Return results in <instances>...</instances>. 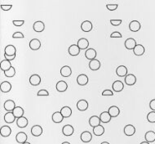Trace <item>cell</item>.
<instances>
[{"label":"cell","instance_id":"cell-1","mask_svg":"<svg viewBox=\"0 0 155 144\" xmlns=\"http://www.w3.org/2000/svg\"><path fill=\"white\" fill-rule=\"evenodd\" d=\"M79 47L78 46V44H72L71 46H69V49H68V52L70 56L72 57H75L78 56L80 53Z\"/></svg>","mask_w":155,"mask_h":144},{"label":"cell","instance_id":"cell-2","mask_svg":"<svg viewBox=\"0 0 155 144\" xmlns=\"http://www.w3.org/2000/svg\"><path fill=\"white\" fill-rule=\"evenodd\" d=\"M33 29L37 33L43 32L44 29H45V25H44V23L43 21H35V22L33 23Z\"/></svg>","mask_w":155,"mask_h":144},{"label":"cell","instance_id":"cell-3","mask_svg":"<svg viewBox=\"0 0 155 144\" xmlns=\"http://www.w3.org/2000/svg\"><path fill=\"white\" fill-rule=\"evenodd\" d=\"M124 45H125V48L127 49H128V50H133L137 44H136L135 39H134L133 38H128V39H126Z\"/></svg>","mask_w":155,"mask_h":144},{"label":"cell","instance_id":"cell-4","mask_svg":"<svg viewBox=\"0 0 155 144\" xmlns=\"http://www.w3.org/2000/svg\"><path fill=\"white\" fill-rule=\"evenodd\" d=\"M30 132H31L32 135L34 136V137H39L43 134V128L41 127L40 125L36 124V125H33V127L31 128V131Z\"/></svg>","mask_w":155,"mask_h":144},{"label":"cell","instance_id":"cell-5","mask_svg":"<svg viewBox=\"0 0 155 144\" xmlns=\"http://www.w3.org/2000/svg\"><path fill=\"white\" fill-rule=\"evenodd\" d=\"M77 108L80 111H87V108H88V102L84 99H81L77 102Z\"/></svg>","mask_w":155,"mask_h":144},{"label":"cell","instance_id":"cell-6","mask_svg":"<svg viewBox=\"0 0 155 144\" xmlns=\"http://www.w3.org/2000/svg\"><path fill=\"white\" fill-rule=\"evenodd\" d=\"M73 132H74V129H73V127L70 124H66L64 127L62 128V133L65 136H71L73 134Z\"/></svg>","mask_w":155,"mask_h":144},{"label":"cell","instance_id":"cell-7","mask_svg":"<svg viewBox=\"0 0 155 144\" xmlns=\"http://www.w3.org/2000/svg\"><path fill=\"white\" fill-rule=\"evenodd\" d=\"M140 27H141L140 23L138 21H135V20L131 21L130 24H129V29L132 32H137V31H139L140 29Z\"/></svg>","mask_w":155,"mask_h":144},{"label":"cell","instance_id":"cell-8","mask_svg":"<svg viewBox=\"0 0 155 144\" xmlns=\"http://www.w3.org/2000/svg\"><path fill=\"white\" fill-rule=\"evenodd\" d=\"M88 80H89L88 77L84 74L79 75L77 77V83H78V84L81 85V86H85L87 84Z\"/></svg>","mask_w":155,"mask_h":144},{"label":"cell","instance_id":"cell-9","mask_svg":"<svg viewBox=\"0 0 155 144\" xmlns=\"http://www.w3.org/2000/svg\"><path fill=\"white\" fill-rule=\"evenodd\" d=\"M124 79H125L126 84L128 85V86L134 85L135 84V82H136V77L132 74H128V75H126Z\"/></svg>","mask_w":155,"mask_h":144},{"label":"cell","instance_id":"cell-10","mask_svg":"<svg viewBox=\"0 0 155 144\" xmlns=\"http://www.w3.org/2000/svg\"><path fill=\"white\" fill-rule=\"evenodd\" d=\"M56 90L60 93H63V92H65L68 88V84L65 81H63V80H60V81L57 82V84L56 85Z\"/></svg>","mask_w":155,"mask_h":144},{"label":"cell","instance_id":"cell-11","mask_svg":"<svg viewBox=\"0 0 155 144\" xmlns=\"http://www.w3.org/2000/svg\"><path fill=\"white\" fill-rule=\"evenodd\" d=\"M16 120V116L14 115L12 111H7L6 114L4 115V121L7 124H12Z\"/></svg>","mask_w":155,"mask_h":144},{"label":"cell","instance_id":"cell-12","mask_svg":"<svg viewBox=\"0 0 155 144\" xmlns=\"http://www.w3.org/2000/svg\"><path fill=\"white\" fill-rule=\"evenodd\" d=\"M81 140L83 141V143H89L92 139V135L90 133L89 131H84L82 133L81 136H80Z\"/></svg>","mask_w":155,"mask_h":144},{"label":"cell","instance_id":"cell-13","mask_svg":"<svg viewBox=\"0 0 155 144\" xmlns=\"http://www.w3.org/2000/svg\"><path fill=\"white\" fill-rule=\"evenodd\" d=\"M30 48L33 51H36L41 48V42L39 41V39H33L30 40Z\"/></svg>","mask_w":155,"mask_h":144},{"label":"cell","instance_id":"cell-14","mask_svg":"<svg viewBox=\"0 0 155 144\" xmlns=\"http://www.w3.org/2000/svg\"><path fill=\"white\" fill-rule=\"evenodd\" d=\"M116 74L119 77H125L127 75V68L125 65H119L118 68L116 69Z\"/></svg>","mask_w":155,"mask_h":144},{"label":"cell","instance_id":"cell-15","mask_svg":"<svg viewBox=\"0 0 155 144\" xmlns=\"http://www.w3.org/2000/svg\"><path fill=\"white\" fill-rule=\"evenodd\" d=\"M135 133V128L132 125V124H127L124 127V134L128 136V137H131L132 135H134Z\"/></svg>","mask_w":155,"mask_h":144},{"label":"cell","instance_id":"cell-16","mask_svg":"<svg viewBox=\"0 0 155 144\" xmlns=\"http://www.w3.org/2000/svg\"><path fill=\"white\" fill-rule=\"evenodd\" d=\"M81 29L84 32H90L92 29V24L90 21H84L81 24Z\"/></svg>","mask_w":155,"mask_h":144},{"label":"cell","instance_id":"cell-17","mask_svg":"<svg viewBox=\"0 0 155 144\" xmlns=\"http://www.w3.org/2000/svg\"><path fill=\"white\" fill-rule=\"evenodd\" d=\"M89 68L92 71H98L100 68V62L99 60H97V59L91 60V62H89Z\"/></svg>","mask_w":155,"mask_h":144},{"label":"cell","instance_id":"cell-18","mask_svg":"<svg viewBox=\"0 0 155 144\" xmlns=\"http://www.w3.org/2000/svg\"><path fill=\"white\" fill-rule=\"evenodd\" d=\"M29 124V121L27 120V118H25V116H21L20 118H17V125L19 128H25Z\"/></svg>","mask_w":155,"mask_h":144},{"label":"cell","instance_id":"cell-19","mask_svg":"<svg viewBox=\"0 0 155 144\" xmlns=\"http://www.w3.org/2000/svg\"><path fill=\"white\" fill-rule=\"evenodd\" d=\"M11 133H12V129L9 126L7 125H4L1 127L0 129V134L3 137H7L8 136H10Z\"/></svg>","mask_w":155,"mask_h":144},{"label":"cell","instance_id":"cell-20","mask_svg":"<svg viewBox=\"0 0 155 144\" xmlns=\"http://www.w3.org/2000/svg\"><path fill=\"white\" fill-rule=\"evenodd\" d=\"M52 121L56 124H59L60 122H62V120H64V116L61 114L60 111H56L54 112L52 115Z\"/></svg>","mask_w":155,"mask_h":144},{"label":"cell","instance_id":"cell-21","mask_svg":"<svg viewBox=\"0 0 155 144\" xmlns=\"http://www.w3.org/2000/svg\"><path fill=\"white\" fill-rule=\"evenodd\" d=\"M4 107L7 111H12L16 108L15 101L12 100H7L4 102Z\"/></svg>","mask_w":155,"mask_h":144},{"label":"cell","instance_id":"cell-22","mask_svg":"<svg viewBox=\"0 0 155 144\" xmlns=\"http://www.w3.org/2000/svg\"><path fill=\"white\" fill-rule=\"evenodd\" d=\"M0 89H1L2 93H8V92H10V90L12 89V84H11L10 82H2L1 85H0Z\"/></svg>","mask_w":155,"mask_h":144},{"label":"cell","instance_id":"cell-23","mask_svg":"<svg viewBox=\"0 0 155 144\" xmlns=\"http://www.w3.org/2000/svg\"><path fill=\"white\" fill-rule=\"evenodd\" d=\"M100 117H98L97 115H92V117L89 119V124L90 126H92V128L96 127L100 124Z\"/></svg>","mask_w":155,"mask_h":144},{"label":"cell","instance_id":"cell-24","mask_svg":"<svg viewBox=\"0 0 155 144\" xmlns=\"http://www.w3.org/2000/svg\"><path fill=\"white\" fill-rule=\"evenodd\" d=\"M112 87L114 91L119 93V92L122 91V89L124 88V85H123L122 81H120V80H116V81L114 82Z\"/></svg>","mask_w":155,"mask_h":144},{"label":"cell","instance_id":"cell-25","mask_svg":"<svg viewBox=\"0 0 155 144\" xmlns=\"http://www.w3.org/2000/svg\"><path fill=\"white\" fill-rule=\"evenodd\" d=\"M27 135L25 133H24V132H20V133H18L17 134V136H16V139H17V142L18 143L22 144L24 143H25L27 141Z\"/></svg>","mask_w":155,"mask_h":144},{"label":"cell","instance_id":"cell-26","mask_svg":"<svg viewBox=\"0 0 155 144\" xmlns=\"http://www.w3.org/2000/svg\"><path fill=\"white\" fill-rule=\"evenodd\" d=\"M30 84L33 86H38L41 83V77L39 75H33L30 78Z\"/></svg>","mask_w":155,"mask_h":144},{"label":"cell","instance_id":"cell-27","mask_svg":"<svg viewBox=\"0 0 155 144\" xmlns=\"http://www.w3.org/2000/svg\"><path fill=\"white\" fill-rule=\"evenodd\" d=\"M78 46L79 47V48L81 50H84V49H87L89 46V42L88 40L85 38H81L80 39H79L78 41Z\"/></svg>","mask_w":155,"mask_h":144},{"label":"cell","instance_id":"cell-28","mask_svg":"<svg viewBox=\"0 0 155 144\" xmlns=\"http://www.w3.org/2000/svg\"><path fill=\"white\" fill-rule=\"evenodd\" d=\"M4 54L8 56H13L17 54V49L13 45H7L4 49Z\"/></svg>","mask_w":155,"mask_h":144},{"label":"cell","instance_id":"cell-29","mask_svg":"<svg viewBox=\"0 0 155 144\" xmlns=\"http://www.w3.org/2000/svg\"><path fill=\"white\" fill-rule=\"evenodd\" d=\"M108 112H109V115H111V117L115 118L117 117V116H119V114H120V110H119V108L118 107L112 106V107H109Z\"/></svg>","mask_w":155,"mask_h":144},{"label":"cell","instance_id":"cell-30","mask_svg":"<svg viewBox=\"0 0 155 144\" xmlns=\"http://www.w3.org/2000/svg\"><path fill=\"white\" fill-rule=\"evenodd\" d=\"M111 118L112 117L108 111H103L100 115V119L102 123H109V121L111 120Z\"/></svg>","mask_w":155,"mask_h":144},{"label":"cell","instance_id":"cell-31","mask_svg":"<svg viewBox=\"0 0 155 144\" xmlns=\"http://www.w3.org/2000/svg\"><path fill=\"white\" fill-rule=\"evenodd\" d=\"M11 67H12V64H11L10 61H8V60L4 59L0 63V68L4 72L8 71Z\"/></svg>","mask_w":155,"mask_h":144},{"label":"cell","instance_id":"cell-32","mask_svg":"<svg viewBox=\"0 0 155 144\" xmlns=\"http://www.w3.org/2000/svg\"><path fill=\"white\" fill-rule=\"evenodd\" d=\"M85 57L88 60H93L96 59V51L94 48H88L85 52Z\"/></svg>","mask_w":155,"mask_h":144},{"label":"cell","instance_id":"cell-33","mask_svg":"<svg viewBox=\"0 0 155 144\" xmlns=\"http://www.w3.org/2000/svg\"><path fill=\"white\" fill-rule=\"evenodd\" d=\"M71 74H72V71L69 65H64L62 68L60 69V75H62L63 77H69L71 75Z\"/></svg>","mask_w":155,"mask_h":144},{"label":"cell","instance_id":"cell-34","mask_svg":"<svg viewBox=\"0 0 155 144\" xmlns=\"http://www.w3.org/2000/svg\"><path fill=\"white\" fill-rule=\"evenodd\" d=\"M145 47L141 44H137L135 47V48L133 49V52L135 56H142L145 53Z\"/></svg>","mask_w":155,"mask_h":144},{"label":"cell","instance_id":"cell-35","mask_svg":"<svg viewBox=\"0 0 155 144\" xmlns=\"http://www.w3.org/2000/svg\"><path fill=\"white\" fill-rule=\"evenodd\" d=\"M145 138L148 143H154L155 141V131H148L145 134Z\"/></svg>","mask_w":155,"mask_h":144},{"label":"cell","instance_id":"cell-36","mask_svg":"<svg viewBox=\"0 0 155 144\" xmlns=\"http://www.w3.org/2000/svg\"><path fill=\"white\" fill-rule=\"evenodd\" d=\"M60 112H61L64 118H69L72 115V110L69 107H64L61 108Z\"/></svg>","mask_w":155,"mask_h":144},{"label":"cell","instance_id":"cell-37","mask_svg":"<svg viewBox=\"0 0 155 144\" xmlns=\"http://www.w3.org/2000/svg\"><path fill=\"white\" fill-rule=\"evenodd\" d=\"M105 133V129L102 125H98L96 127L93 128V134H95L96 136H101Z\"/></svg>","mask_w":155,"mask_h":144},{"label":"cell","instance_id":"cell-38","mask_svg":"<svg viewBox=\"0 0 155 144\" xmlns=\"http://www.w3.org/2000/svg\"><path fill=\"white\" fill-rule=\"evenodd\" d=\"M24 109L20 107H16V108L12 111V113L14 115L16 116V118H20L21 116H24Z\"/></svg>","mask_w":155,"mask_h":144},{"label":"cell","instance_id":"cell-39","mask_svg":"<svg viewBox=\"0 0 155 144\" xmlns=\"http://www.w3.org/2000/svg\"><path fill=\"white\" fill-rule=\"evenodd\" d=\"M4 75L6 77H8V78H12V77H13L14 75H16V70L14 68L13 66H12L8 71H7L4 72Z\"/></svg>","mask_w":155,"mask_h":144},{"label":"cell","instance_id":"cell-40","mask_svg":"<svg viewBox=\"0 0 155 144\" xmlns=\"http://www.w3.org/2000/svg\"><path fill=\"white\" fill-rule=\"evenodd\" d=\"M147 120L150 123H155V111H150L147 115Z\"/></svg>","mask_w":155,"mask_h":144},{"label":"cell","instance_id":"cell-41","mask_svg":"<svg viewBox=\"0 0 155 144\" xmlns=\"http://www.w3.org/2000/svg\"><path fill=\"white\" fill-rule=\"evenodd\" d=\"M37 95L40 97V96H49V92L46 90V89H41L38 92Z\"/></svg>","mask_w":155,"mask_h":144},{"label":"cell","instance_id":"cell-42","mask_svg":"<svg viewBox=\"0 0 155 144\" xmlns=\"http://www.w3.org/2000/svg\"><path fill=\"white\" fill-rule=\"evenodd\" d=\"M106 8L109 11H114L118 8V4H106Z\"/></svg>","mask_w":155,"mask_h":144},{"label":"cell","instance_id":"cell-43","mask_svg":"<svg viewBox=\"0 0 155 144\" xmlns=\"http://www.w3.org/2000/svg\"><path fill=\"white\" fill-rule=\"evenodd\" d=\"M24 37H25V35L21 32H15L12 35L13 39H24Z\"/></svg>","mask_w":155,"mask_h":144},{"label":"cell","instance_id":"cell-44","mask_svg":"<svg viewBox=\"0 0 155 144\" xmlns=\"http://www.w3.org/2000/svg\"><path fill=\"white\" fill-rule=\"evenodd\" d=\"M12 23H13L14 26H21L22 25H24L25 21H24V20H14L13 21H12Z\"/></svg>","mask_w":155,"mask_h":144},{"label":"cell","instance_id":"cell-45","mask_svg":"<svg viewBox=\"0 0 155 144\" xmlns=\"http://www.w3.org/2000/svg\"><path fill=\"white\" fill-rule=\"evenodd\" d=\"M122 34L119 33V31H114L110 35V38H122Z\"/></svg>","mask_w":155,"mask_h":144},{"label":"cell","instance_id":"cell-46","mask_svg":"<svg viewBox=\"0 0 155 144\" xmlns=\"http://www.w3.org/2000/svg\"><path fill=\"white\" fill-rule=\"evenodd\" d=\"M122 23V20H110V24L112 26H118Z\"/></svg>","mask_w":155,"mask_h":144},{"label":"cell","instance_id":"cell-47","mask_svg":"<svg viewBox=\"0 0 155 144\" xmlns=\"http://www.w3.org/2000/svg\"><path fill=\"white\" fill-rule=\"evenodd\" d=\"M102 96H113L114 95V93H113L111 90H109V89H106V90H104L102 92V93H101Z\"/></svg>","mask_w":155,"mask_h":144},{"label":"cell","instance_id":"cell-48","mask_svg":"<svg viewBox=\"0 0 155 144\" xmlns=\"http://www.w3.org/2000/svg\"><path fill=\"white\" fill-rule=\"evenodd\" d=\"M1 9L4 10V11H9V10L12 7V5H1Z\"/></svg>","mask_w":155,"mask_h":144},{"label":"cell","instance_id":"cell-49","mask_svg":"<svg viewBox=\"0 0 155 144\" xmlns=\"http://www.w3.org/2000/svg\"><path fill=\"white\" fill-rule=\"evenodd\" d=\"M149 107L152 111H155V99L151 100V101L149 102Z\"/></svg>","mask_w":155,"mask_h":144},{"label":"cell","instance_id":"cell-50","mask_svg":"<svg viewBox=\"0 0 155 144\" xmlns=\"http://www.w3.org/2000/svg\"><path fill=\"white\" fill-rule=\"evenodd\" d=\"M4 58L6 59V60H8V61H12V60H14V59L16 58V55H13V56H8L7 55V54H4Z\"/></svg>","mask_w":155,"mask_h":144},{"label":"cell","instance_id":"cell-51","mask_svg":"<svg viewBox=\"0 0 155 144\" xmlns=\"http://www.w3.org/2000/svg\"><path fill=\"white\" fill-rule=\"evenodd\" d=\"M140 144H149V143L147 142V141H145V142H142V143H140Z\"/></svg>","mask_w":155,"mask_h":144},{"label":"cell","instance_id":"cell-52","mask_svg":"<svg viewBox=\"0 0 155 144\" xmlns=\"http://www.w3.org/2000/svg\"><path fill=\"white\" fill-rule=\"evenodd\" d=\"M100 144H109L108 142H103V143H101Z\"/></svg>","mask_w":155,"mask_h":144},{"label":"cell","instance_id":"cell-53","mask_svg":"<svg viewBox=\"0 0 155 144\" xmlns=\"http://www.w3.org/2000/svg\"><path fill=\"white\" fill-rule=\"evenodd\" d=\"M61 144H70V143H69V142H64V143H62Z\"/></svg>","mask_w":155,"mask_h":144},{"label":"cell","instance_id":"cell-54","mask_svg":"<svg viewBox=\"0 0 155 144\" xmlns=\"http://www.w3.org/2000/svg\"><path fill=\"white\" fill-rule=\"evenodd\" d=\"M22 144H31V143H28V142H25V143H22Z\"/></svg>","mask_w":155,"mask_h":144}]
</instances>
